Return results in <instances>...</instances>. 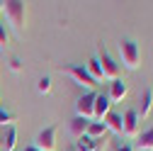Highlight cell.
Instances as JSON below:
<instances>
[{
    "label": "cell",
    "mask_w": 153,
    "mask_h": 151,
    "mask_svg": "<svg viewBox=\"0 0 153 151\" xmlns=\"http://www.w3.org/2000/svg\"><path fill=\"white\" fill-rule=\"evenodd\" d=\"M119 61L126 71H136L141 64V49L134 39H122L119 42Z\"/></svg>",
    "instance_id": "cell-1"
},
{
    "label": "cell",
    "mask_w": 153,
    "mask_h": 151,
    "mask_svg": "<svg viewBox=\"0 0 153 151\" xmlns=\"http://www.w3.org/2000/svg\"><path fill=\"white\" fill-rule=\"evenodd\" d=\"M3 12H5L7 25L15 29V34H22L25 32V3L7 0V3H3Z\"/></svg>",
    "instance_id": "cell-2"
},
{
    "label": "cell",
    "mask_w": 153,
    "mask_h": 151,
    "mask_svg": "<svg viewBox=\"0 0 153 151\" xmlns=\"http://www.w3.org/2000/svg\"><path fill=\"white\" fill-rule=\"evenodd\" d=\"M97 61H100V66H102L105 81H117V78H119V64H117V61H114L112 56L107 54L105 44H100V46H97Z\"/></svg>",
    "instance_id": "cell-3"
},
{
    "label": "cell",
    "mask_w": 153,
    "mask_h": 151,
    "mask_svg": "<svg viewBox=\"0 0 153 151\" xmlns=\"http://www.w3.org/2000/svg\"><path fill=\"white\" fill-rule=\"evenodd\" d=\"M61 73H66V76H71V78L78 83L80 88H90V90H95L100 83H95V78L85 71V66H66V68H61Z\"/></svg>",
    "instance_id": "cell-4"
},
{
    "label": "cell",
    "mask_w": 153,
    "mask_h": 151,
    "mask_svg": "<svg viewBox=\"0 0 153 151\" xmlns=\"http://www.w3.org/2000/svg\"><path fill=\"white\" fill-rule=\"evenodd\" d=\"M56 134H59V129H56V124L42 129L39 134L34 137V146L39 151H56Z\"/></svg>",
    "instance_id": "cell-5"
},
{
    "label": "cell",
    "mask_w": 153,
    "mask_h": 151,
    "mask_svg": "<svg viewBox=\"0 0 153 151\" xmlns=\"http://www.w3.org/2000/svg\"><path fill=\"white\" fill-rule=\"evenodd\" d=\"M95 98L97 93H85L83 98L75 100V117H83L88 122H92V110H95Z\"/></svg>",
    "instance_id": "cell-6"
},
{
    "label": "cell",
    "mask_w": 153,
    "mask_h": 151,
    "mask_svg": "<svg viewBox=\"0 0 153 151\" xmlns=\"http://www.w3.org/2000/svg\"><path fill=\"white\" fill-rule=\"evenodd\" d=\"M122 122H124V137H136L139 134V112H136V107H129L126 112H124V117H122Z\"/></svg>",
    "instance_id": "cell-7"
},
{
    "label": "cell",
    "mask_w": 153,
    "mask_h": 151,
    "mask_svg": "<svg viewBox=\"0 0 153 151\" xmlns=\"http://www.w3.org/2000/svg\"><path fill=\"white\" fill-rule=\"evenodd\" d=\"M112 110V102L105 93H97V98H95V110H92V122H102L105 115Z\"/></svg>",
    "instance_id": "cell-8"
},
{
    "label": "cell",
    "mask_w": 153,
    "mask_h": 151,
    "mask_svg": "<svg viewBox=\"0 0 153 151\" xmlns=\"http://www.w3.org/2000/svg\"><path fill=\"white\" fill-rule=\"evenodd\" d=\"M105 127H107V132H114V134H124V122H122V115L119 112H114V110H109L107 115H105Z\"/></svg>",
    "instance_id": "cell-9"
},
{
    "label": "cell",
    "mask_w": 153,
    "mask_h": 151,
    "mask_svg": "<svg viewBox=\"0 0 153 151\" xmlns=\"http://www.w3.org/2000/svg\"><path fill=\"white\" fill-rule=\"evenodd\" d=\"M126 93H129L126 83H124L122 78H117V81H112V83H109V93H107V98H109V102H122V100L126 98Z\"/></svg>",
    "instance_id": "cell-10"
},
{
    "label": "cell",
    "mask_w": 153,
    "mask_h": 151,
    "mask_svg": "<svg viewBox=\"0 0 153 151\" xmlns=\"http://www.w3.org/2000/svg\"><path fill=\"white\" fill-rule=\"evenodd\" d=\"M105 146V139H90V137H80L75 141V151H102Z\"/></svg>",
    "instance_id": "cell-11"
},
{
    "label": "cell",
    "mask_w": 153,
    "mask_h": 151,
    "mask_svg": "<svg viewBox=\"0 0 153 151\" xmlns=\"http://www.w3.org/2000/svg\"><path fill=\"white\" fill-rule=\"evenodd\" d=\"M136 151H153V127L141 132V134H136V146H134Z\"/></svg>",
    "instance_id": "cell-12"
},
{
    "label": "cell",
    "mask_w": 153,
    "mask_h": 151,
    "mask_svg": "<svg viewBox=\"0 0 153 151\" xmlns=\"http://www.w3.org/2000/svg\"><path fill=\"white\" fill-rule=\"evenodd\" d=\"M151 107H153V90L146 88V90H143V98H141V107L136 110V112H139V120H146V117L151 115Z\"/></svg>",
    "instance_id": "cell-13"
},
{
    "label": "cell",
    "mask_w": 153,
    "mask_h": 151,
    "mask_svg": "<svg viewBox=\"0 0 153 151\" xmlns=\"http://www.w3.org/2000/svg\"><path fill=\"white\" fill-rule=\"evenodd\" d=\"M88 120H83V117H73L71 120V124H68V129H71V134L75 137V139H80L83 134H85V132H88Z\"/></svg>",
    "instance_id": "cell-14"
},
{
    "label": "cell",
    "mask_w": 153,
    "mask_h": 151,
    "mask_svg": "<svg viewBox=\"0 0 153 151\" xmlns=\"http://www.w3.org/2000/svg\"><path fill=\"white\" fill-rule=\"evenodd\" d=\"M85 71L95 78V83H100V81H105V73H102V66H100V61H97V56H92V59L85 64Z\"/></svg>",
    "instance_id": "cell-15"
},
{
    "label": "cell",
    "mask_w": 153,
    "mask_h": 151,
    "mask_svg": "<svg viewBox=\"0 0 153 151\" xmlns=\"http://www.w3.org/2000/svg\"><path fill=\"white\" fill-rule=\"evenodd\" d=\"M105 134H107L105 122H90V124H88L85 137H90V139H105Z\"/></svg>",
    "instance_id": "cell-16"
},
{
    "label": "cell",
    "mask_w": 153,
    "mask_h": 151,
    "mask_svg": "<svg viewBox=\"0 0 153 151\" xmlns=\"http://www.w3.org/2000/svg\"><path fill=\"white\" fill-rule=\"evenodd\" d=\"M15 146H17V127L12 124V127H7L5 137H3V151H15Z\"/></svg>",
    "instance_id": "cell-17"
},
{
    "label": "cell",
    "mask_w": 153,
    "mask_h": 151,
    "mask_svg": "<svg viewBox=\"0 0 153 151\" xmlns=\"http://www.w3.org/2000/svg\"><path fill=\"white\" fill-rule=\"evenodd\" d=\"M15 124V115H12V110L3 107L0 105V127H12Z\"/></svg>",
    "instance_id": "cell-18"
},
{
    "label": "cell",
    "mask_w": 153,
    "mask_h": 151,
    "mask_svg": "<svg viewBox=\"0 0 153 151\" xmlns=\"http://www.w3.org/2000/svg\"><path fill=\"white\" fill-rule=\"evenodd\" d=\"M36 93H39V95H49L51 93V78L49 76H42V78L36 81Z\"/></svg>",
    "instance_id": "cell-19"
},
{
    "label": "cell",
    "mask_w": 153,
    "mask_h": 151,
    "mask_svg": "<svg viewBox=\"0 0 153 151\" xmlns=\"http://www.w3.org/2000/svg\"><path fill=\"white\" fill-rule=\"evenodd\" d=\"M7 39H10V34H7L5 25L0 22V49H5V46H7Z\"/></svg>",
    "instance_id": "cell-20"
},
{
    "label": "cell",
    "mask_w": 153,
    "mask_h": 151,
    "mask_svg": "<svg viewBox=\"0 0 153 151\" xmlns=\"http://www.w3.org/2000/svg\"><path fill=\"white\" fill-rule=\"evenodd\" d=\"M20 68H22V61L17 59V56H12V59H10V71H15V73H20Z\"/></svg>",
    "instance_id": "cell-21"
},
{
    "label": "cell",
    "mask_w": 153,
    "mask_h": 151,
    "mask_svg": "<svg viewBox=\"0 0 153 151\" xmlns=\"http://www.w3.org/2000/svg\"><path fill=\"white\" fill-rule=\"evenodd\" d=\"M114 151H134V146H129V144H122V146H117Z\"/></svg>",
    "instance_id": "cell-22"
},
{
    "label": "cell",
    "mask_w": 153,
    "mask_h": 151,
    "mask_svg": "<svg viewBox=\"0 0 153 151\" xmlns=\"http://www.w3.org/2000/svg\"><path fill=\"white\" fill-rule=\"evenodd\" d=\"M22 151H39V149H36V146H34V144H29V146H25V149H22Z\"/></svg>",
    "instance_id": "cell-23"
},
{
    "label": "cell",
    "mask_w": 153,
    "mask_h": 151,
    "mask_svg": "<svg viewBox=\"0 0 153 151\" xmlns=\"http://www.w3.org/2000/svg\"><path fill=\"white\" fill-rule=\"evenodd\" d=\"M0 149H3V139H0Z\"/></svg>",
    "instance_id": "cell-24"
},
{
    "label": "cell",
    "mask_w": 153,
    "mask_h": 151,
    "mask_svg": "<svg viewBox=\"0 0 153 151\" xmlns=\"http://www.w3.org/2000/svg\"><path fill=\"white\" fill-rule=\"evenodd\" d=\"M0 12H3V3H0Z\"/></svg>",
    "instance_id": "cell-25"
},
{
    "label": "cell",
    "mask_w": 153,
    "mask_h": 151,
    "mask_svg": "<svg viewBox=\"0 0 153 151\" xmlns=\"http://www.w3.org/2000/svg\"><path fill=\"white\" fill-rule=\"evenodd\" d=\"M0 151H3V149H0Z\"/></svg>",
    "instance_id": "cell-26"
}]
</instances>
